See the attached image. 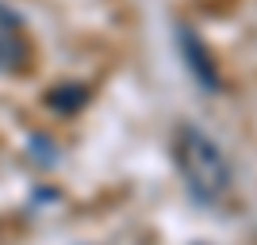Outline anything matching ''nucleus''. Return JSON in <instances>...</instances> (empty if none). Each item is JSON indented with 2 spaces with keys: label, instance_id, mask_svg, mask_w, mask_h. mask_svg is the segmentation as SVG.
<instances>
[{
  "label": "nucleus",
  "instance_id": "1",
  "mask_svg": "<svg viewBox=\"0 0 257 245\" xmlns=\"http://www.w3.org/2000/svg\"><path fill=\"white\" fill-rule=\"evenodd\" d=\"M173 157H177V169H181L188 192L200 203L215 207L223 203L230 192V165H226V153L219 149V142L207 134V130L192 127V123H181L177 134H173Z\"/></svg>",
  "mask_w": 257,
  "mask_h": 245
},
{
  "label": "nucleus",
  "instance_id": "2",
  "mask_svg": "<svg viewBox=\"0 0 257 245\" xmlns=\"http://www.w3.org/2000/svg\"><path fill=\"white\" fill-rule=\"evenodd\" d=\"M177 43H181V54H184L188 73L200 81V88H204V92H211V96H215V92L223 88V77H219V69H215L207 46L192 35V27H177Z\"/></svg>",
  "mask_w": 257,
  "mask_h": 245
},
{
  "label": "nucleus",
  "instance_id": "3",
  "mask_svg": "<svg viewBox=\"0 0 257 245\" xmlns=\"http://www.w3.org/2000/svg\"><path fill=\"white\" fill-rule=\"evenodd\" d=\"M27 62V43L16 31V16H4L0 23V73H16Z\"/></svg>",
  "mask_w": 257,
  "mask_h": 245
},
{
  "label": "nucleus",
  "instance_id": "4",
  "mask_svg": "<svg viewBox=\"0 0 257 245\" xmlns=\"http://www.w3.org/2000/svg\"><path fill=\"white\" fill-rule=\"evenodd\" d=\"M81 104H85L81 88H58V92H50V107H58V111H73Z\"/></svg>",
  "mask_w": 257,
  "mask_h": 245
}]
</instances>
